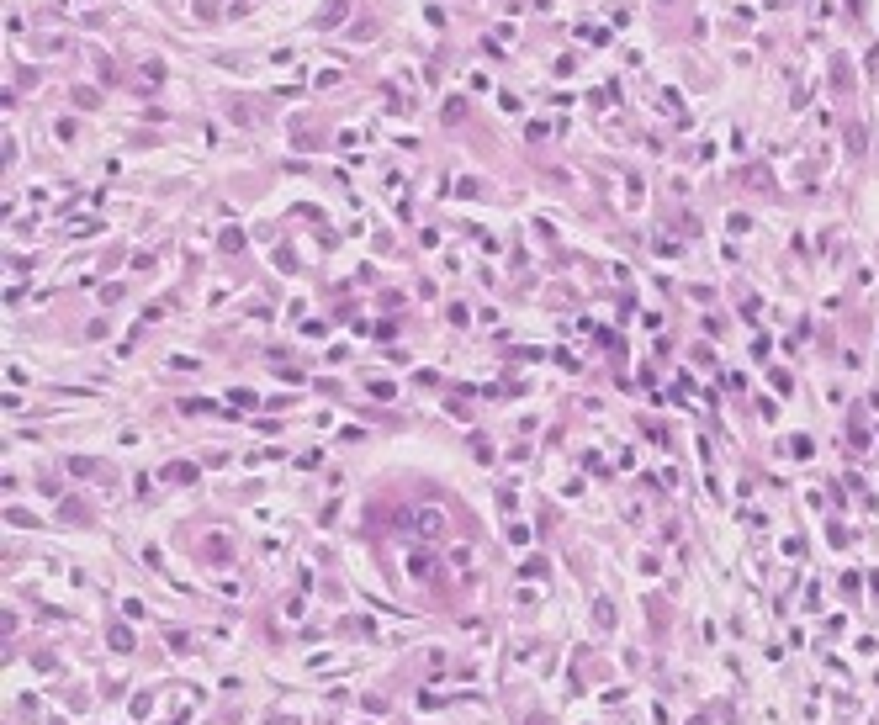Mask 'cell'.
<instances>
[{"label": "cell", "instance_id": "obj_1", "mask_svg": "<svg viewBox=\"0 0 879 725\" xmlns=\"http://www.w3.org/2000/svg\"><path fill=\"white\" fill-rule=\"evenodd\" d=\"M413 530H419L424 540H445L450 519H445V509H419V513H413Z\"/></svg>", "mask_w": 879, "mask_h": 725}, {"label": "cell", "instance_id": "obj_2", "mask_svg": "<svg viewBox=\"0 0 879 725\" xmlns=\"http://www.w3.org/2000/svg\"><path fill=\"white\" fill-rule=\"evenodd\" d=\"M349 16V0H328L324 11H318V27H339Z\"/></svg>", "mask_w": 879, "mask_h": 725}, {"label": "cell", "instance_id": "obj_3", "mask_svg": "<svg viewBox=\"0 0 879 725\" xmlns=\"http://www.w3.org/2000/svg\"><path fill=\"white\" fill-rule=\"evenodd\" d=\"M408 572H413V577H429V572H434V561L424 556V551H413V556H408Z\"/></svg>", "mask_w": 879, "mask_h": 725}]
</instances>
